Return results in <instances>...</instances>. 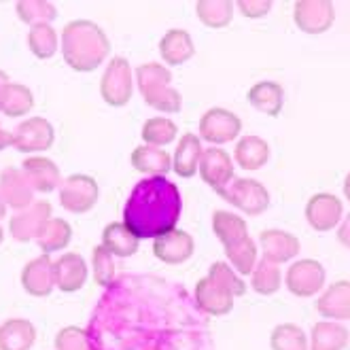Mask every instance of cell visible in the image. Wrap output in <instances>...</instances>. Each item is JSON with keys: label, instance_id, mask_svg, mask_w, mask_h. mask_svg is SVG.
Returning <instances> with one entry per match:
<instances>
[{"label": "cell", "instance_id": "10", "mask_svg": "<svg viewBox=\"0 0 350 350\" xmlns=\"http://www.w3.org/2000/svg\"><path fill=\"white\" fill-rule=\"evenodd\" d=\"M51 215H53V208L47 200L32 202L28 208L15 213L9 219V232H11L13 240H17V242L36 240L38 234L43 232L45 223L51 219Z\"/></svg>", "mask_w": 350, "mask_h": 350}, {"label": "cell", "instance_id": "43", "mask_svg": "<svg viewBox=\"0 0 350 350\" xmlns=\"http://www.w3.org/2000/svg\"><path fill=\"white\" fill-rule=\"evenodd\" d=\"M272 0H238V11L249 19L265 17L272 11Z\"/></svg>", "mask_w": 350, "mask_h": 350}, {"label": "cell", "instance_id": "6", "mask_svg": "<svg viewBox=\"0 0 350 350\" xmlns=\"http://www.w3.org/2000/svg\"><path fill=\"white\" fill-rule=\"evenodd\" d=\"M100 187L90 174H70L59 185L62 208L72 215H85L98 204Z\"/></svg>", "mask_w": 350, "mask_h": 350}, {"label": "cell", "instance_id": "26", "mask_svg": "<svg viewBox=\"0 0 350 350\" xmlns=\"http://www.w3.org/2000/svg\"><path fill=\"white\" fill-rule=\"evenodd\" d=\"M246 98H249V105L259 113L267 117H278L284 105V90L276 81H259L249 90Z\"/></svg>", "mask_w": 350, "mask_h": 350}, {"label": "cell", "instance_id": "11", "mask_svg": "<svg viewBox=\"0 0 350 350\" xmlns=\"http://www.w3.org/2000/svg\"><path fill=\"white\" fill-rule=\"evenodd\" d=\"M295 26L306 34H323L336 22V11L329 0H297L293 7Z\"/></svg>", "mask_w": 350, "mask_h": 350}, {"label": "cell", "instance_id": "8", "mask_svg": "<svg viewBox=\"0 0 350 350\" xmlns=\"http://www.w3.org/2000/svg\"><path fill=\"white\" fill-rule=\"evenodd\" d=\"M242 132V121L228 109H208L200 117V140L204 138L211 145H228Z\"/></svg>", "mask_w": 350, "mask_h": 350}, {"label": "cell", "instance_id": "1", "mask_svg": "<svg viewBox=\"0 0 350 350\" xmlns=\"http://www.w3.org/2000/svg\"><path fill=\"white\" fill-rule=\"evenodd\" d=\"M183 200L174 183L166 176H147L138 180L123 208V223L138 240L159 238L176 230Z\"/></svg>", "mask_w": 350, "mask_h": 350}, {"label": "cell", "instance_id": "28", "mask_svg": "<svg viewBox=\"0 0 350 350\" xmlns=\"http://www.w3.org/2000/svg\"><path fill=\"white\" fill-rule=\"evenodd\" d=\"M234 159L242 170H259L270 159V145L259 136H242L234 149Z\"/></svg>", "mask_w": 350, "mask_h": 350}, {"label": "cell", "instance_id": "24", "mask_svg": "<svg viewBox=\"0 0 350 350\" xmlns=\"http://www.w3.org/2000/svg\"><path fill=\"white\" fill-rule=\"evenodd\" d=\"M36 342V327L28 319H7L0 325V350H30Z\"/></svg>", "mask_w": 350, "mask_h": 350}, {"label": "cell", "instance_id": "9", "mask_svg": "<svg viewBox=\"0 0 350 350\" xmlns=\"http://www.w3.org/2000/svg\"><path fill=\"white\" fill-rule=\"evenodd\" d=\"M325 267L317 259H299L289 265L284 284L295 297H314L325 284Z\"/></svg>", "mask_w": 350, "mask_h": 350}, {"label": "cell", "instance_id": "30", "mask_svg": "<svg viewBox=\"0 0 350 350\" xmlns=\"http://www.w3.org/2000/svg\"><path fill=\"white\" fill-rule=\"evenodd\" d=\"M70 240H72V228H70V223L66 219H62V217H51L45 223L43 232L38 234L36 244H38V249L43 251L45 255H51V253L68 249Z\"/></svg>", "mask_w": 350, "mask_h": 350}, {"label": "cell", "instance_id": "12", "mask_svg": "<svg viewBox=\"0 0 350 350\" xmlns=\"http://www.w3.org/2000/svg\"><path fill=\"white\" fill-rule=\"evenodd\" d=\"M344 215L342 200L334 193H314L306 204V221L314 232L336 230Z\"/></svg>", "mask_w": 350, "mask_h": 350}, {"label": "cell", "instance_id": "49", "mask_svg": "<svg viewBox=\"0 0 350 350\" xmlns=\"http://www.w3.org/2000/svg\"><path fill=\"white\" fill-rule=\"evenodd\" d=\"M3 240H5V230H3V225H0V244H3Z\"/></svg>", "mask_w": 350, "mask_h": 350}, {"label": "cell", "instance_id": "37", "mask_svg": "<svg viewBox=\"0 0 350 350\" xmlns=\"http://www.w3.org/2000/svg\"><path fill=\"white\" fill-rule=\"evenodd\" d=\"M15 13L30 28L40 24H51L57 17L55 5L47 3V0H19L15 5Z\"/></svg>", "mask_w": 350, "mask_h": 350}, {"label": "cell", "instance_id": "14", "mask_svg": "<svg viewBox=\"0 0 350 350\" xmlns=\"http://www.w3.org/2000/svg\"><path fill=\"white\" fill-rule=\"evenodd\" d=\"M28 185L32 187V191L36 193H51L53 189H57L62 185V172L57 168V163L49 157L43 155H30L24 159L22 168Z\"/></svg>", "mask_w": 350, "mask_h": 350}, {"label": "cell", "instance_id": "16", "mask_svg": "<svg viewBox=\"0 0 350 350\" xmlns=\"http://www.w3.org/2000/svg\"><path fill=\"white\" fill-rule=\"evenodd\" d=\"M88 280V263L83 255L79 253H64L53 261V282L59 291L75 293L83 289Z\"/></svg>", "mask_w": 350, "mask_h": 350}, {"label": "cell", "instance_id": "42", "mask_svg": "<svg viewBox=\"0 0 350 350\" xmlns=\"http://www.w3.org/2000/svg\"><path fill=\"white\" fill-rule=\"evenodd\" d=\"M55 350H92L90 334L77 325L62 327L55 336Z\"/></svg>", "mask_w": 350, "mask_h": 350}, {"label": "cell", "instance_id": "36", "mask_svg": "<svg viewBox=\"0 0 350 350\" xmlns=\"http://www.w3.org/2000/svg\"><path fill=\"white\" fill-rule=\"evenodd\" d=\"M178 134V128L176 123L170 121L168 117H151L145 121V126H142V140H145V145L149 147H166L170 142L176 138Z\"/></svg>", "mask_w": 350, "mask_h": 350}, {"label": "cell", "instance_id": "38", "mask_svg": "<svg viewBox=\"0 0 350 350\" xmlns=\"http://www.w3.org/2000/svg\"><path fill=\"white\" fill-rule=\"evenodd\" d=\"M282 284V274H280V267L267 259L257 261L255 270L251 274V286L253 291L259 295H272L280 289Z\"/></svg>", "mask_w": 350, "mask_h": 350}, {"label": "cell", "instance_id": "29", "mask_svg": "<svg viewBox=\"0 0 350 350\" xmlns=\"http://www.w3.org/2000/svg\"><path fill=\"white\" fill-rule=\"evenodd\" d=\"M34 109V94L24 83H9L0 92V113L11 119L26 117Z\"/></svg>", "mask_w": 350, "mask_h": 350}, {"label": "cell", "instance_id": "39", "mask_svg": "<svg viewBox=\"0 0 350 350\" xmlns=\"http://www.w3.org/2000/svg\"><path fill=\"white\" fill-rule=\"evenodd\" d=\"M270 346L272 350H310L306 332L293 323L276 325L270 336Z\"/></svg>", "mask_w": 350, "mask_h": 350}, {"label": "cell", "instance_id": "18", "mask_svg": "<svg viewBox=\"0 0 350 350\" xmlns=\"http://www.w3.org/2000/svg\"><path fill=\"white\" fill-rule=\"evenodd\" d=\"M22 286L32 297H49L53 291V261L49 255L30 259L22 270Z\"/></svg>", "mask_w": 350, "mask_h": 350}, {"label": "cell", "instance_id": "45", "mask_svg": "<svg viewBox=\"0 0 350 350\" xmlns=\"http://www.w3.org/2000/svg\"><path fill=\"white\" fill-rule=\"evenodd\" d=\"M7 147H13V132L0 126V151H5Z\"/></svg>", "mask_w": 350, "mask_h": 350}, {"label": "cell", "instance_id": "41", "mask_svg": "<svg viewBox=\"0 0 350 350\" xmlns=\"http://www.w3.org/2000/svg\"><path fill=\"white\" fill-rule=\"evenodd\" d=\"M92 267H94V278L100 286H111L115 282L117 270H115L113 255L102 244H98L92 253Z\"/></svg>", "mask_w": 350, "mask_h": 350}, {"label": "cell", "instance_id": "27", "mask_svg": "<svg viewBox=\"0 0 350 350\" xmlns=\"http://www.w3.org/2000/svg\"><path fill=\"white\" fill-rule=\"evenodd\" d=\"M134 170L147 174V176H166L172 170V157L168 151L142 145L136 147L130 155Z\"/></svg>", "mask_w": 350, "mask_h": 350}, {"label": "cell", "instance_id": "15", "mask_svg": "<svg viewBox=\"0 0 350 350\" xmlns=\"http://www.w3.org/2000/svg\"><path fill=\"white\" fill-rule=\"evenodd\" d=\"M193 251H196L193 236L183 230H172L153 240V255L168 265L185 263L187 259H191Z\"/></svg>", "mask_w": 350, "mask_h": 350}, {"label": "cell", "instance_id": "19", "mask_svg": "<svg viewBox=\"0 0 350 350\" xmlns=\"http://www.w3.org/2000/svg\"><path fill=\"white\" fill-rule=\"evenodd\" d=\"M259 246L263 251V259L272 261L276 265L291 261L293 257H297V253L301 251L299 240L282 230H265L259 234Z\"/></svg>", "mask_w": 350, "mask_h": 350}, {"label": "cell", "instance_id": "23", "mask_svg": "<svg viewBox=\"0 0 350 350\" xmlns=\"http://www.w3.org/2000/svg\"><path fill=\"white\" fill-rule=\"evenodd\" d=\"M204 149H202V140L198 134H183L174 157H172V170L180 176V178H193L198 174V166H200V157H202Z\"/></svg>", "mask_w": 350, "mask_h": 350}, {"label": "cell", "instance_id": "2", "mask_svg": "<svg viewBox=\"0 0 350 350\" xmlns=\"http://www.w3.org/2000/svg\"><path fill=\"white\" fill-rule=\"evenodd\" d=\"M62 55L75 72H94L111 53V40L92 19H72L62 30Z\"/></svg>", "mask_w": 350, "mask_h": 350}, {"label": "cell", "instance_id": "17", "mask_svg": "<svg viewBox=\"0 0 350 350\" xmlns=\"http://www.w3.org/2000/svg\"><path fill=\"white\" fill-rule=\"evenodd\" d=\"M0 198L5 200L7 208H13L15 213L28 208L34 202V191L19 168L7 166L0 170Z\"/></svg>", "mask_w": 350, "mask_h": 350}, {"label": "cell", "instance_id": "5", "mask_svg": "<svg viewBox=\"0 0 350 350\" xmlns=\"http://www.w3.org/2000/svg\"><path fill=\"white\" fill-rule=\"evenodd\" d=\"M217 193L228 204L251 217H259L270 208V193L259 180L253 178H234L228 187H223Z\"/></svg>", "mask_w": 350, "mask_h": 350}, {"label": "cell", "instance_id": "46", "mask_svg": "<svg viewBox=\"0 0 350 350\" xmlns=\"http://www.w3.org/2000/svg\"><path fill=\"white\" fill-rule=\"evenodd\" d=\"M344 196H346V200L350 202V172H348L346 178H344Z\"/></svg>", "mask_w": 350, "mask_h": 350}, {"label": "cell", "instance_id": "13", "mask_svg": "<svg viewBox=\"0 0 350 350\" xmlns=\"http://www.w3.org/2000/svg\"><path fill=\"white\" fill-rule=\"evenodd\" d=\"M198 172L208 187H213L215 191H221L234 180V161L225 149L211 147L202 153Z\"/></svg>", "mask_w": 350, "mask_h": 350}, {"label": "cell", "instance_id": "3", "mask_svg": "<svg viewBox=\"0 0 350 350\" xmlns=\"http://www.w3.org/2000/svg\"><path fill=\"white\" fill-rule=\"evenodd\" d=\"M136 83L138 92L145 98V102L159 111V113H178L183 109V96L178 90L170 88L172 72L168 66L157 64V62H147L136 68Z\"/></svg>", "mask_w": 350, "mask_h": 350}, {"label": "cell", "instance_id": "4", "mask_svg": "<svg viewBox=\"0 0 350 350\" xmlns=\"http://www.w3.org/2000/svg\"><path fill=\"white\" fill-rule=\"evenodd\" d=\"M100 96L109 107H126L134 96V72L126 57L115 55L100 79Z\"/></svg>", "mask_w": 350, "mask_h": 350}, {"label": "cell", "instance_id": "31", "mask_svg": "<svg viewBox=\"0 0 350 350\" xmlns=\"http://www.w3.org/2000/svg\"><path fill=\"white\" fill-rule=\"evenodd\" d=\"M348 338V329L338 321H321L312 327L310 350H344Z\"/></svg>", "mask_w": 350, "mask_h": 350}, {"label": "cell", "instance_id": "40", "mask_svg": "<svg viewBox=\"0 0 350 350\" xmlns=\"http://www.w3.org/2000/svg\"><path fill=\"white\" fill-rule=\"evenodd\" d=\"M208 278L221 286V289H225L228 293H232L234 297H242L246 293V282L238 276V272L234 270L232 265L228 263H223V261H215L211 265V270H208Z\"/></svg>", "mask_w": 350, "mask_h": 350}, {"label": "cell", "instance_id": "47", "mask_svg": "<svg viewBox=\"0 0 350 350\" xmlns=\"http://www.w3.org/2000/svg\"><path fill=\"white\" fill-rule=\"evenodd\" d=\"M9 83V75L5 70H0V92H3V88Z\"/></svg>", "mask_w": 350, "mask_h": 350}, {"label": "cell", "instance_id": "20", "mask_svg": "<svg viewBox=\"0 0 350 350\" xmlns=\"http://www.w3.org/2000/svg\"><path fill=\"white\" fill-rule=\"evenodd\" d=\"M317 310L329 321H350V280L329 284L317 299Z\"/></svg>", "mask_w": 350, "mask_h": 350}, {"label": "cell", "instance_id": "48", "mask_svg": "<svg viewBox=\"0 0 350 350\" xmlns=\"http://www.w3.org/2000/svg\"><path fill=\"white\" fill-rule=\"evenodd\" d=\"M5 217H7V204L3 198H0V219H5Z\"/></svg>", "mask_w": 350, "mask_h": 350}, {"label": "cell", "instance_id": "21", "mask_svg": "<svg viewBox=\"0 0 350 350\" xmlns=\"http://www.w3.org/2000/svg\"><path fill=\"white\" fill-rule=\"evenodd\" d=\"M196 301H198L200 310L211 317H225L234 310V295L221 289V286H217L208 276L198 280Z\"/></svg>", "mask_w": 350, "mask_h": 350}, {"label": "cell", "instance_id": "22", "mask_svg": "<svg viewBox=\"0 0 350 350\" xmlns=\"http://www.w3.org/2000/svg\"><path fill=\"white\" fill-rule=\"evenodd\" d=\"M159 53L168 66H180L185 62H189L196 55V45H193L191 34L183 28L168 30L159 40Z\"/></svg>", "mask_w": 350, "mask_h": 350}, {"label": "cell", "instance_id": "35", "mask_svg": "<svg viewBox=\"0 0 350 350\" xmlns=\"http://www.w3.org/2000/svg\"><path fill=\"white\" fill-rule=\"evenodd\" d=\"M59 47V38L57 32L51 24H40L32 26L28 32V49L32 51L34 57L38 59H49L55 55Z\"/></svg>", "mask_w": 350, "mask_h": 350}, {"label": "cell", "instance_id": "44", "mask_svg": "<svg viewBox=\"0 0 350 350\" xmlns=\"http://www.w3.org/2000/svg\"><path fill=\"white\" fill-rule=\"evenodd\" d=\"M338 242L344 246V249H350V213L344 217V221L340 223L338 230Z\"/></svg>", "mask_w": 350, "mask_h": 350}, {"label": "cell", "instance_id": "25", "mask_svg": "<svg viewBox=\"0 0 350 350\" xmlns=\"http://www.w3.org/2000/svg\"><path fill=\"white\" fill-rule=\"evenodd\" d=\"M102 246H105L113 257L126 259L138 253L140 240L130 232V228L123 221L121 223L113 221L102 230Z\"/></svg>", "mask_w": 350, "mask_h": 350}, {"label": "cell", "instance_id": "33", "mask_svg": "<svg viewBox=\"0 0 350 350\" xmlns=\"http://www.w3.org/2000/svg\"><path fill=\"white\" fill-rule=\"evenodd\" d=\"M213 232L223 246H232V244H236V242H240L249 236L246 221L234 213H228V211H215Z\"/></svg>", "mask_w": 350, "mask_h": 350}, {"label": "cell", "instance_id": "7", "mask_svg": "<svg viewBox=\"0 0 350 350\" xmlns=\"http://www.w3.org/2000/svg\"><path fill=\"white\" fill-rule=\"evenodd\" d=\"M55 130L45 117H30L22 121L13 132V149L19 153H43L53 147Z\"/></svg>", "mask_w": 350, "mask_h": 350}, {"label": "cell", "instance_id": "34", "mask_svg": "<svg viewBox=\"0 0 350 350\" xmlns=\"http://www.w3.org/2000/svg\"><path fill=\"white\" fill-rule=\"evenodd\" d=\"M225 255H228V261L232 263V267L238 274H242V276L253 274L255 265H257V246L251 236H246L244 240H240L232 246H225Z\"/></svg>", "mask_w": 350, "mask_h": 350}, {"label": "cell", "instance_id": "32", "mask_svg": "<svg viewBox=\"0 0 350 350\" xmlns=\"http://www.w3.org/2000/svg\"><path fill=\"white\" fill-rule=\"evenodd\" d=\"M236 5L230 0H198L196 3V15L206 28L221 30L228 28L234 19Z\"/></svg>", "mask_w": 350, "mask_h": 350}]
</instances>
